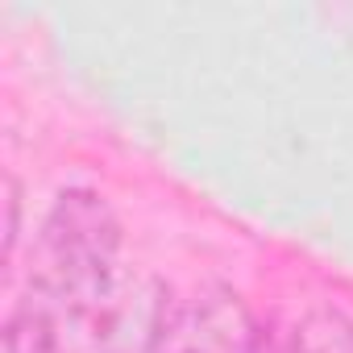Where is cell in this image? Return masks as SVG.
Wrapping results in <instances>:
<instances>
[{
    "instance_id": "1",
    "label": "cell",
    "mask_w": 353,
    "mask_h": 353,
    "mask_svg": "<svg viewBox=\"0 0 353 353\" xmlns=\"http://www.w3.org/2000/svg\"><path fill=\"white\" fill-rule=\"evenodd\" d=\"M125 233L92 188H67L42 216L0 353H150L170 303L141 299L121 266Z\"/></svg>"
},
{
    "instance_id": "2",
    "label": "cell",
    "mask_w": 353,
    "mask_h": 353,
    "mask_svg": "<svg viewBox=\"0 0 353 353\" xmlns=\"http://www.w3.org/2000/svg\"><path fill=\"white\" fill-rule=\"evenodd\" d=\"M241 353H316V349L299 328H291L283 320H266V324H250Z\"/></svg>"
},
{
    "instance_id": "3",
    "label": "cell",
    "mask_w": 353,
    "mask_h": 353,
    "mask_svg": "<svg viewBox=\"0 0 353 353\" xmlns=\"http://www.w3.org/2000/svg\"><path fill=\"white\" fill-rule=\"evenodd\" d=\"M150 353H212V345H208V336H200V332L188 324L183 312L170 307L166 328H162V336H158V345H154Z\"/></svg>"
},
{
    "instance_id": "4",
    "label": "cell",
    "mask_w": 353,
    "mask_h": 353,
    "mask_svg": "<svg viewBox=\"0 0 353 353\" xmlns=\"http://www.w3.org/2000/svg\"><path fill=\"white\" fill-rule=\"evenodd\" d=\"M5 208H9V225H5V266L13 270L17 237H21V188H17V179L5 183Z\"/></svg>"
}]
</instances>
